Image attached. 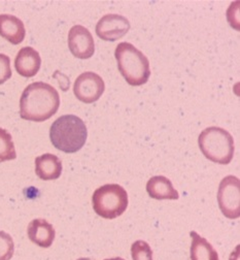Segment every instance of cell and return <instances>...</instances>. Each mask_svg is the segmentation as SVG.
<instances>
[{"label": "cell", "mask_w": 240, "mask_h": 260, "mask_svg": "<svg viewBox=\"0 0 240 260\" xmlns=\"http://www.w3.org/2000/svg\"><path fill=\"white\" fill-rule=\"evenodd\" d=\"M60 107L58 91L44 82L32 83L25 88L20 100V116L33 122H44L53 117Z\"/></svg>", "instance_id": "obj_1"}, {"label": "cell", "mask_w": 240, "mask_h": 260, "mask_svg": "<svg viewBox=\"0 0 240 260\" xmlns=\"http://www.w3.org/2000/svg\"><path fill=\"white\" fill-rule=\"evenodd\" d=\"M85 122L76 115L59 117L50 128V140L54 147L64 153H76L87 142Z\"/></svg>", "instance_id": "obj_2"}, {"label": "cell", "mask_w": 240, "mask_h": 260, "mask_svg": "<svg viewBox=\"0 0 240 260\" xmlns=\"http://www.w3.org/2000/svg\"><path fill=\"white\" fill-rule=\"evenodd\" d=\"M115 57L118 68L126 80L133 87L145 85L151 76L149 59L130 43H121L117 46Z\"/></svg>", "instance_id": "obj_3"}, {"label": "cell", "mask_w": 240, "mask_h": 260, "mask_svg": "<svg viewBox=\"0 0 240 260\" xmlns=\"http://www.w3.org/2000/svg\"><path fill=\"white\" fill-rule=\"evenodd\" d=\"M198 145L202 154L219 165H229L234 156V140L227 130L212 126L199 135Z\"/></svg>", "instance_id": "obj_4"}, {"label": "cell", "mask_w": 240, "mask_h": 260, "mask_svg": "<svg viewBox=\"0 0 240 260\" xmlns=\"http://www.w3.org/2000/svg\"><path fill=\"white\" fill-rule=\"evenodd\" d=\"M93 209L105 219H115L125 213L128 208V193L119 184H107L93 193Z\"/></svg>", "instance_id": "obj_5"}, {"label": "cell", "mask_w": 240, "mask_h": 260, "mask_svg": "<svg viewBox=\"0 0 240 260\" xmlns=\"http://www.w3.org/2000/svg\"><path fill=\"white\" fill-rule=\"evenodd\" d=\"M219 207L228 219H238L240 216V181L235 176L225 177L219 186Z\"/></svg>", "instance_id": "obj_6"}, {"label": "cell", "mask_w": 240, "mask_h": 260, "mask_svg": "<svg viewBox=\"0 0 240 260\" xmlns=\"http://www.w3.org/2000/svg\"><path fill=\"white\" fill-rule=\"evenodd\" d=\"M106 85L100 76L92 72L83 73L78 77L74 86L77 99L84 104H93L104 94Z\"/></svg>", "instance_id": "obj_7"}, {"label": "cell", "mask_w": 240, "mask_h": 260, "mask_svg": "<svg viewBox=\"0 0 240 260\" xmlns=\"http://www.w3.org/2000/svg\"><path fill=\"white\" fill-rule=\"evenodd\" d=\"M130 29V22L124 16L109 14L102 17L96 25L98 38L108 42H115L127 35Z\"/></svg>", "instance_id": "obj_8"}, {"label": "cell", "mask_w": 240, "mask_h": 260, "mask_svg": "<svg viewBox=\"0 0 240 260\" xmlns=\"http://www.w3.org/2000/svg\"><path fill=\"white\" fill-rule=\"evenodd\" d=\"M68 48L79 59H89L95 53V43L91 32L82 25L74 26L68 32Z\"/></svg>", "instance_id": "obj_9"}, {"label": "cell", "mask_w": 240, "mask_h": 260, "mask_svg": "<svg viewBox=\"0 0 240 260\" xmlns=\"http://www.w3.org/2000/svg\"><path fill=\"white\" fill-rule=\"evenodd\" d=\"M41 55L31 47L22 48L15 59V69L17 73L27 79L36 76L41 70Z\"/></svg>", "instance_id": "obj_10"}, {"label": "cell", "mask_w": 240, "mask_h": 260, "mask_svg": "<svg viewBox=\"0 0 240 260\" xmlns=\"http://www.w3.org/2000/svg\"><path fill=\"white\" fill-rule=\"evenodd\" d=\"M29 240L42 248H50L55 240L56 232L54 226L46 219L38 218L32 220L27 229Z\"/></svg>", "instance_id": "obj_11"}, {"label": "cell", "mask_w": 240, "mask_h": 260, "mask_svg": "<svg viewBox=\"0 0 240 260\" xmlns=\"http://www.w3.org/2000/svg\"><path fill=\"white\" fill-rule=\"evenodd\" d=\"M26 36V29L23 21L16 16L0 15V37L13 45L21 44Z\"/></svg>", "instance_id": "obj_12"}, {"label": "cell", "mask_w": 240, "mask_h": 260, "mask_svg": "<svg viewBox=\"0 0 240 260\" xmlns=\"http://www.w3.org/2000/svg\"><path fill=\"white\" fill-rule=\"evenodd\" d=\"M62 170V161L54 154L47 153L36 159V174L44 181L59 179Z\"/></svg>", "instance_id": "obj_13"}, {"label": "cell", "mask_w": 240, "mask_h": 260, "mask_svg": "<svg viewBox=\"0 0 240 260\" xmlns=\"http://www.w3.org/2000/svg\"><path fill=\"white\" fill-rule=\"evenodd\" d=\"M147 192L150 198L158 201H176L180 198L179 192L175 189L171 181L164 176H155L147 183Z\"/></svg>", "instance_id": "obj_14"}, {"label": "cell", "mask_w": 240, "mask_h": 260, "mask_svg": "<svg viewBox=\"0 0 240 260\" xmlns=\"http://www.w3.org/2000/svg\"><path fill=\"white\" fill-rule=\"evenodd\" d=\"M192 245L190 249L191 260H219V254L207 239L199 236L196 232H191Z\"/></svg>", "instance_id": "obj_15"}, {"label": "cell", "mask_w": 240, "mask_h": 260, "mask_svg": "<svg viewBox=\"0 0 240 260\" xmlns=\"http://www.w3.org/2000/svg\"><path fill=\"white\" fill-rule=\"evenodd\" d=\"M17 158L15 144L8 130L0 128V162L10 161Z\"/></svg>", "instance_id": "obj_16"}, {"label": "cell", "mask_w": 240, "mask_h": 260, "mask_svg": "<svg viewBox=\"0 0 240 260\" xmlns=\"http://www.w3.org/2000/svg\"><path fill=\"white\" fill-rule=\"evenodd\" d=\"M133 260H153V250L145 241H136L131 246Z\"/></svg>", "instance_id": "obj_17"}, {"label": "cell", "mask_w": 240, "mask_h": 260, "mask_svg": "<svg viewBox=\"0 0 240 260\" xmlns=\"http://www.w3.org/2000/svg\"><path fill=\"white\" fill-rule=\"evenodd\" d=\"M15 244L13 238L0 231V260H11L14 256Z\"/></svg>", "instance_id": "obj_18"}, {"label": "cell", "mask_w": 240, "mask_h": 260, "mask_svg": "<svg viewBox=\"0 0 240 260\" xmlns=\"http://www.w3.org/2000/svg\"><path fill=\"white\" fill-rule=\"evenodd\" d=\"M12 78L11 59L5 54H0V85L5 84Z\"/></svg>", "instance_id": "obj_19"}, {"label": "cell", "mask_w": 240, "mask_h": 260, "mask_svg": "<svg viewBox=\"0 0 240 260\" xmlns=\"http://www.w3.org/2000/svg\"><path fill=\"white\" fill-rule=\"evenodd\" d=\"M105 260H125V259L121 258V257H115V258H108V259H105Z\"/></svg>", "instance_id": "obj_20"}, {"label": "cell", "mask_w": 240, "mask_h": 260, "mask_svg": "<svg viewBox=\"0 0 240 260\" xmlns=\"http://www.w3.org/2000/svg\"><path fill=\"white\" fill-rule=\"evenodd\" d=\"M78 260H92V259H90V258H80Z\"/></svg>", "instance_id": "obj_21"}]
</instances>
